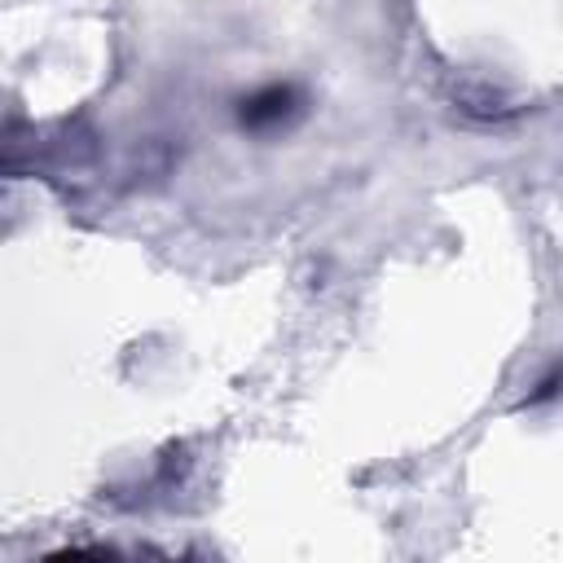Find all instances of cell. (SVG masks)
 I'll list each match as a JSON object with an SVG mask.
<instances>
[{"instance_id": "1", "label": "cell", "mask_w": 563, "mask_h": 563, "mask_svg": "<svg viewBox=\"0 0 563 563\" xmlns=\"http://www.w3.org/2000/svg\"><path fill=\"white\" fill-rule=\"evenodd\" d=\"M290 114H295V92L282 88V84H273V88H264V92L242 101V123L246 128H273V123H286Z\"/></svg>"}]
</instances>
